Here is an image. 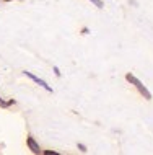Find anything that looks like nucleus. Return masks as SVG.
Instances as JSON below:
<instances>
[{"label":"nucleus","mask_w":153,"mask_h":155,"mask_svg":"<svg viewBox=\"0 0 153 155\" xmlns=\"http://www.w3.org/2000/svg\"><path fill=\"white\" fill-rule=\"evenodd\" d=\"M10 104H15V100H10V101H3L2 96H0V106H2V108H8Z\"/></svg>","instance_id":"4"},{"label":"nucleus","mask_w":153,"mask_h":155,"mask_svg":"<svg viewBox=\"0 0 153 155\" xmlns=\"http://www.w3.org/2000/svg\"><path fill=\"white\" fill-rule=\"evenodd\" d=\"M126 80L129 82L130 85H134L135 88L139 90V93L142 95V96H143V98H145V100H151V93H150V91H148V88H147L145 85H143L142 82L139 80L137 77H135V75H132V74H126Z\"/></svg>","instance_id":"1"},{"label":"nucleus","mask_w":153,"mask_h":155,"mask_svg":"<svg viewBox=\"0 0 153 155\" xmlns=\"http://www.w3.org/2000/svg\"><path fill=\"white\" fill-rule=\"evenodd\" d=\"M90 2H91L94 7H98V8H103V7H104V3H103L101 0H90Z\"/></svg>","instance_id":"5"},{"label":"nucleus","mask_w":153,"mask_h":155,"mask_svg":"<svg viewBox=\"0 0 153 155\" xmlns=\"http://www.w3.org/2000/svg\"><path fill=\"white\" fill-rule=\"evenodd\" d=\"M24 75H26V77H30V78H31V80H33V82H34V83H38V85H39V87H43V88H44V90H47V91H52V88H51V87H49V85H47V83H46V82H44V80H43V78H39V77H36V75H34V74H31V72H24Z\"/></svg>","instance_id":"3"},{"label":"nucleus","mask_w":153,"mask_h":155,"mask_svg":"<svg viewBox=\"0 0 153 155\" xmlns=\"http://www.w3.org/2000/svg\"><path fill=\"white\" fill-rule=\"evenodd\" d=\"M78 150H80V152H86V147L83 144H78Z\"/></svg>","instance_id":"7"},{"label":"nucleus","mask_w":153,"mask_h":155,"mask_svg":"<svg viewBox=\"0 0 153 155\" xmlns=\"http://www.w3.org/2000/svg\"><path fill=\"white\" fill-rule=\"evenodd\" d=\"M43 153H46V155H59V152H56V150H44Z\"/></svg>","instance_id":"6"},{"label":"nucleus","mask_w":153,"mask_h":155,"mask_svg":"<svg viewBox=\"0 0 153 155\" xmlns=\"http://www.w3.org/2000/svg\"><path fill=\"white\" fill-rule=\"evenodd\" d=\"M26 144H28V149H30L33 153H36V155H38V153H43V150H41L38 142L34 140V137L28 136V137H26Z\"/></svg>","instance_id":"2"},{"label":"nucleus","mask_w":153,"mask_h":155,"mask_svg":"<svg viewBox=\"0 0 153 155\" xmlns=\"http://www.w3.org/2000/svg\"><path fill=\"white\" fill-rule=\"evenodd\" d=\"M54 74H56L57 77H60V72H59V69H57V67H54Z\"/></svg>","instance_id":"8"},{"label":"nucleus","mask_w":153,"mask_h":155,"mask_svg":"<svg viewBox=\"0 0 153 155\" xmlns=\"http://www.w3.org/2000/svg\"><path fill=\"white\" fill-rule=\"evenodd\" d=\"M3 2H10V0H3Z\"/></svg>","instance_id":"9"}]
</instances>
